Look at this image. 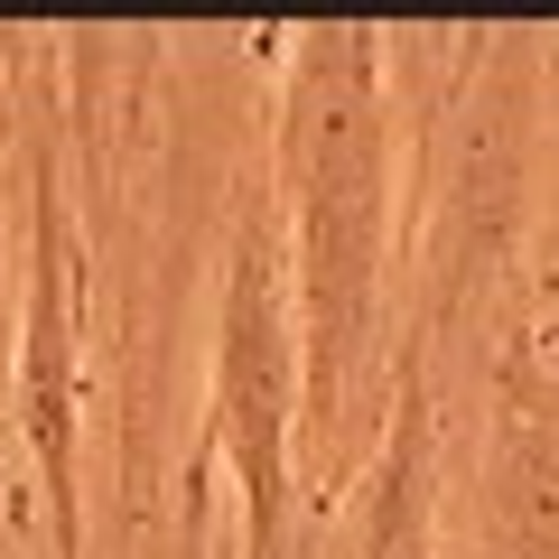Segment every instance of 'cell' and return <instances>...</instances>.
Returning <instances> with one entry per match:
<instances>
[{"mask_svg":"<svg viewBox=\"0 0 559 559\" xmlns=\"http://www.w3.org/2000/svg\"><path fill=\"white\" fill-rule=\"evenodd\" d=\"M271 215L299 326V457L336 476L382 373V289L401 242V112L392 28L308 20L280 38Z\"/></svg>","mask_w":559,"mask_h":559,"instance_id":"cell-1","label":"cell"},{"mask_svg":"<svg viewBox=\"0 0 559 559\" xmlns=\"http://www.w3.org/2000/svg\"><path fill=\"white\" fill-rule=\"evenodd\" d=\"M205 457L234 466L242 559H280L289 503H299V326H289V271H280L271 187L242 197L234 234H224L215 373H205Z\"/></svg>","mask_w":559,"mask_h":559,"instance_id":"cell-2","label":"cell"},{"mask_svg":"<svg viewBox=\"0 0 559 559\" xmlns=\"http://www.w3.org/2000/svg\"><path fill=\"white\" fill-rule=\"evenodd\" d=\"M20 168V318H10V411L47 495V559H84V224L66 187L57 112L28 121Z\"/></svg>","mask_w":559,"mask_h":559,"instance_id":"cell-3","label":"cell"}]
</instances>
